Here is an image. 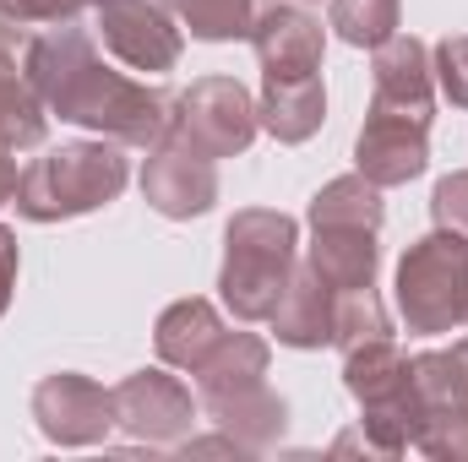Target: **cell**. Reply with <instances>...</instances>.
<instances>
[{"instance_id": "obj_9", "label": "cell", "mask_w": 468, "mask_h": 462, "mask_svg": "<svg viewBox=\"0 0 468 462\" xmlns=\"http://www.w3.org/2000/svg\"><path fill=\"white\" fill-rule=\"evenodd\" d=\"M99 33H104V49L131 71H175L186 49L169 0H110L99 5Z\"/></svg>"}, {"instance_id": "obj_17", "label": "cell", "mask_w": 468, "mask_h": 462, "mask_svg": "<svg viewBox=\"0 0 468 462\" xmlns=\"http://www.w3.org/2000/svg\"><path fill=\"white\" fill-rule=\"evenodd\" d=\"M191 375H197L202 408H213V403H224V397H239V392H250V386L267 381V343H261L256 332H224V338L213 343V353H207Z\"/></svg>"}, {"instance_id": "obj_1", "label": "cell", "mask_w": 468, "mask_h": 462, "mask_svg": "<svg viewBox=\"0 0 468 462\" xmlns=\"http://www.w3.org/2000/svg\"><path fill=\"white\" fill-rule=\"evenodd\" d=\"M27 82L44 110L71 125H88L120 147H158L169 131V99L147 82L110 71L93 49V33L77 22L49 27L27 49Z\"/></svg>"}, {"instance_id": "obj_18", "label": "cell", "mask_w": 468, "mask_h": 462, "mask_svg": "<svg viewBox=\"0 0 468 462\" xmlns=\"http://www.w3.org/2000/svg\"><path fill=\"white\" fill-rule=\"evenodd\" d=\"M261 125L278 142H311L327 120V88L322 77H283V82H261V104H256Z\"/></svg>"}, {"instance_id": "obj_4", "label": "cell", "mask_w": 468, "mask_h": 462, "mask_svg": "<svg viewBox=\"0 0 468 462\" xmlns=\"http://www.w3.org/2000/svg\"><path fill=\"white\" fill-rule=\"evenodd\" d=\"M344 386L359 403V436L376 457H398L414 446L420 425V397H414V364L398 353L392 338L359 343L344 353Z\"/></svg>"}, {"instance_id": "obj_21", "label": "cell", "mask_w": 468, "mask_h": 462, "mask_svg": "<svg viewBox=\"0 0 468 462\" xmlns=\"http://www.w3.org/2000/svg\"><path fill=\"white\" fill-rule=\"evenodd\" d=\"M387 207H381V185H370L365 174H344L333 185L316 191L311 202V224H349V229H381Z\"/></svg>"}, {"instance_id": "obj_20", "label": "cell", "mask_w": 468, "mask_h": 462, "mask_svg": "<svg viewBox=\"0 0 468 462\" xmlns=\"http://www.w3.org/2000/svg\"><path fill=\"white\" fill-rule=\"evenodd\" d=\"M207 414H213V425L229 436L239 452H261V446H272V441L283 436V425H289V408H283V397H278L267 381L250 386V392H239V397L213 403Z\"/></svg>"}, {"instance_id": "obj_24", "label": "cell", "mask_w": 468, "mask_h": 462, "mask_svg": "<svg viewBox=\"0 0 468 462\" xmlns=\"http://www.w3.org/2000/svg\"><path fill=\"white\" fill-rule=\"evenodd\" d=\"M376 338H392V321H387V305L376 299V283L338 294V305H333V343L349 353V348L376 343Z\"/></svg>"}, {"instance_id": "obj_11", "label": "cell", "mask_w": 468, "mask_h": 462, "mask_svg": "<svg viewBox=\"0 0 468 462\" xmlns=\"http://www.w3.org/2000/svg\"><path fill=\"white\" fill-rule=\"evenodd\" d=\"M354 163L370 185H409L425 174L431 163V125L409 115H392V110H376L359 125V142H354Z\"/></svg>"}, {"instance_id": "obj_29", "label": "cell", "mask_w": 468, "mask_h": 462, "mask_svg": "<svg viewBox=\"0 0 468 462\" xmlns=\"http://www.w3.org/2000/svg\"><path fill=\"white\" fill-rule=\"evenodd\" d=\"M16 234L0 229V316H5V305H11V283H16Z\"/></svg>"}, {"instance_id": "obj_6", "label": "cell", "mask_w": 468, "mask_h": 462, "mask_svg": "<svg viewBox=\"0 0 468 462\" xmlns=\"http://www.w3.org/2000/svg\"><path fill=\"white\" fill-rule=\"evenodd\" d=\"M256 125H261V115L234 77H202L180 99H169V131L164 136L218 163V158H234L256 142Z\"/></svg>"}, {"instance_id": "obj_22", "label": "cell", "mask_w": 468, "mask_h": 462, "mask_svg": "<svg viewBox=\"0 0 468 462\" xmlns=\"http://www.w3.org/2000/svg\"><path fill=\"white\" fill-rule=\"evenodd\" d=\"M44 99L33 93L27 77H0V147L22 152L44 142Z\"/></svg>"}, {"instance_id": "obj_30", "label": "cell", "mask_w": 468, "mask_h": 462, "mask_svg": "<svg viewBox=\"0 0 468 462\" xmlns=\"http://www.w3.org/2000/svg\"><path fill=\"white\" fill-rule=\"evenodd\" d=\"M16 185H22V174H16V152H11V147H0V207H5V202H16Z\"/></svg>"}, {"instance_id": "obj_15", "label": "cell", "mask_w": 468, "mask_h": 462, "mask_svg": "<svg viewBox=\"0 0 468 462\" xmlns=\"http://www.w3.org/2000/svg\"><path fill=\"white\" fill-rule=\"evenodd\" d=\"M311 272L333 289V294H349V289H370L376 283V229H349V224H311Z\"/></svg>"}, {"instance_id": "obj_14", "label": "cell", "mask_w": 468, "mask_h": 462, "mask_svg": "<svg viewBox=\"0 0 468 462\" xmlns=\"http://www.w3.org/2000/svg\"><path fill=\"white\" fill-rule=\"evenodd\" d=\"M370 82H376V93H370L376 110H392V115L431 125V115H436V71H431V49L414 33H392L387 44H376Z\"/></svg>"}, {"instance_id": "obj_7", "label": "cell", "mask_w": 468, "mask_h": 462, "mask_svg": "<svg viewBox=\"0 0 468 462\" xmlns=\"http://www.w3.org/2000/svg\"><path fill=\"white\" fill-rule=\"evenodd\" d=\"M409 364H414V397H420L414 446L425 457H468V343L420 353Z\"/></svg>"}, {"instance_id": "obj_28", "label": "cell", "mask_w": 468, "mask_h": 462, "mask_svg": "<svg viewBox=\"0 0 468 462\" xmlns=\"http://www.w3.org/2000/svg\"><path fill=\"white\" fill-rule=\"evenodd\" d=\"M88 0H0V11L11 16V22H49V27H60V22H77V11H82Z\"/></svg>"}, {"instance_id": "obj_32", "label": "cell", "mask_w": 468, "mask_h": 462, "mask_svg": "<svg viewBox=\"0 0 468 462\" xmlns=\"http://www.w3.org/2000/svg\"><path fill=\"white\" fill-rule=\"evenodd\" d=\"M294 5H305V0H294Z\"/></svg>"}, {"instance_id": "obj_31", "label": "cell", "mask_w": 468, "mask_h": 462, "mask_svg": "<svg viewBox=\"0 0 468 462\" xmlns=\"http://www.w3.org/2000/svg\"><path fill=\"white\" fill-rule=\"evenodd\" d=\"M88 5H93V11H99V5H110V0H88Z\"/></svg>"}, {"instance_id": "obj_12", "label": "cell", "mask_w": 468, "mask_h": 462, "mask_svg": "<svg viewBox=\"0 0 468 462\" xmlns=\"http://www.w3.org/2000/svg\"><path fill=\"white\" fill-rule=\"evenodd\" d=\"M142 196H147L153 213H164L175 224L180 218H202L218 202V169H213V158H202V152H191V147L164 136L153 147L147 169H142Z\"/></svg>"}, {"instance_id": "obj_19", "label": "cell", "mask_w": 468, "mask_h": 462, "mask_svg": "<svg viewBox=\"0 0 468 462\" xmlns=\"http://www.w3.org/2000/svg\"><path fill=\"white\" fill-rule=\"evenodd\" d=\"M218 338H224V321H218V310H213L207 299H175V305L158 316V327H153L158 359L175 364V370H197V364L213 353Z\"/></svg>"}, {"instance_id": "obj_5", "label": "cell", "mask_w": 468, "mask_h": 462, "mask_svg": "<svg viewBox=\"0 0 468 462\" xmlns=\"http://www.w3.org/2000/svg\"><path fill=\"white\" fill-rule=\"evenodd\" d=\"M398 310L409 332H452L468 321V239L452 229H436L409 245L398 261Z\"/></svg>"}, {"instance_id": "obj_16", "label": "cell", "mask_w": 468, "mask_h": 462, "mask_svg": "<svg viewBox=\"0 0 468 462\" xmlns=\"http://www.w3.org/2000/svg\"><path fill=\"white\" fill-rule=\"evenodd\" d=\"M333 305H338V294L311 267H294V278H289V289L267 321H272L283 348H327L333 343Z\"/></svg>"}, {"instance_id": "obj_2", "label": "cell", "mask_w": 468, "mask_h": 462, "mask_svg": "<svg viewBox=\"0 0 468 462\" xmlns=\"http://www.w3.org/2000/svg\"><path fill=\"white\" fill-rule=\"evenodd\" d=\"M125 180H131V169L120 158V142H60L22 169L11 207L27 224H60V218L110 207L125 191Z\"/></svg>"}, {"instance_id": "obj_8", "label": "cell", "mask_w": 468, "mask_h": 462, "mask_svg": "<svg viewBox=\"0 0 468 462\" xmlns=\"http://www.w3.org/2000/svg\"><path fill=\"white\" fill-rule=\"evenodd\" d=\"M33 419L44 430V441L55 446H99L115 430V392H104L99 381L60 370L44 375L33 386Z\"/></svg>"}, {"instance_id": "obj_3", "label": "cell", "mask_w": 468, "mask_h": 462, "mask_svg": "<svg viewBox=\"0 0 468 462\" xmlns=\"http://www.w3.org/2000/svg\"><path fill=\"white\" fill-rule=\"evenodd\" d=\"M294 250H300V224L272 207H245L224 229V305L234 321H267L294 278Z\"/></svg>"}, {"instance_id": "obj_13", "label": "cell", "mask_w": 468, "mask_h": 462, "mask_svg": "<svg viewBox=\"0 0 468 462\" xmlns=\"http://www.w3.org/2000/svg\"><path fill=\"white\" fill-rule=\"evenodd\" d=\"M250 44H256V60H261V82L322 77V49H327L322 22L294 0H278L272 11H256Z\"/></svg>"}, {"instance_id": "obj_27", "label": "cell", "mask_w": 468, "mask_h": 462, "mask_svg": "<svg viewBox=\"0 0 468 462\" xmlns=\"http://www.w3.org/2000/svg\"><path fill=\"white\" fill-rule=\"evenodd\" d=\"M431 213H436V229H452L468 239V169L447 174L431 196Z\"/></svg>"}, {"instance_id": "obj_26", "label": "cell", "mask_w": 468, "mask_h": 462, "mask_svg": "<svg viewBox=\"0 0 468 462\" xmlns=\"http://www.w3.org/2000/svg\"><path fill=\"white\" fill-rule=\"evenodd\" d=\"M431 71H436V88H441L458 110H468V33H447V38L436 44Z\"/></svg>"}, {"instance_id": "obj_10", "label": "cell", "mask_w": 468, "mask_h": 462, "mask_svg": "<svg viewBox=\"0 0 468 462\" xmlns=\"http://www.w3.org/2000/svg\"><path fill=\"white\" fill-rule=\"evenodd\" d=\"M191 419H197V403L191 392L164 375V370H136L115 386V425L131 441H147V446H175L191 436Z\"/></svg>"}, {"instance_id": "obj_25", "label": "cell", "mask_w": 468, "mask_h": 462, "mask_svg": "<svg viewBox=\"0 0 468 462\" xmlns=\"http://www.w3.org/2000/svg\"><path fill=\"white\" fill-rule=\"evenodd\" d=\"M398 5L403 0H333V27L354 49H376L398 33Z\"/></svg>"}, {"instance_id": "obj_23", "label": "cell", "mask_w": 468, "mask_h": 462, "mask_svg": "<svg viewBox=\"0 0 468 462\" xmlns=\"http://www.w3.org/2000/svg\"><path fill=\"white\" fill-rule=\"evenodd\" d=\"M175 11L202 44L250 38V22H256V0H175Z\"/></svg>"}, {"instance_id": "obj_33", "label": "cell", "mask_w": 468, "mask_h": 462, "mask_svg": "<svg viewBox=\"0 0 468 462\" xmlns=\"http://www.w3.org/2000/svg\"><path fill=\"white\" fill-rule=\"evenodd\" d=\"M463 327H468V321H463Z\"/></svg>"}]
</instances>
